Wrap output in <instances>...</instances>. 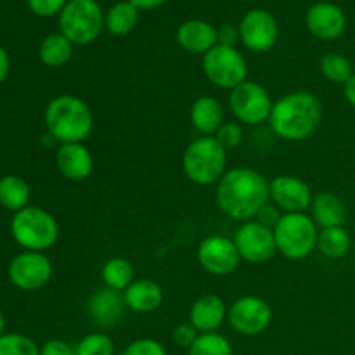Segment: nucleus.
<instances>
[{"label":"nucleus","mask_w":355,"mask_h":355,"mask_svg":"<svg viewBox=\"0 0 355 355\" xmlns=\"http://www.w3.org/2000/svg\"><path fill=\"white\" fill-rule=\"evenodd\" d=\"M270 201L269 180L257 170L238 166L217 182L215 203L225 217L248 222Z\"/></svg>","instance_id":"1"},{"label":"nucleus","mask_w":355,"mask_h":355,"mask_svg":"<svg viewBox=\"0 0 355 355\" xmlns=\"http://www.w3.org/2000/svg\"><path fill=\"white\" fill-rule=\"evenodd\" d=\"M321 103L309 90L284 94L274 103L269 123L283 141L300 142L311 137L321 123Z\"/></svg>","instance_id":"2"},{"label":"nucleus","mask_w":355,"mask_h":355,"mask_svg":"<svg viewBox=\"0 0 355 355\" xmlns=\"http://www.w3.org/2000/svg\"><path fill=\"white\" fill-rule=\"evenodd\" d=\"M45 125L52 139L61 144H75L92 134L94 114L78 96L61 94L45 107Z\"/></svg>","instance_id":"3"},{"label":"nucleus","mask_w":355,"mask_h":355,"mask_svg":"<svg viewBox=\"0 0 355 355\" xmlns=\"http://www.w3.org/2000/svg\"><path fill=\"white\" fill-rule=\"evenodd\" d=\"M227 151L214 135H203L191 142L182 156V168L187 179L196 186H211L224 177Z\"/></svg>","instance_id":"4"},{"label":"nucleus","mask_w":355,"mask_h":355,"mask_svg":"<svg viewBox=\"0 0 355 355\" xmlns=\"http://www.w3.org/2000/svg\"><path fill=\"white\" fill-rule=\"evenodd\" d=\"M10 234L24 252H47L58 243L59 225L54 215L40 207H30L14 214Z\"/></svg>","instance_id":"5"},{"label":"nucleus","mask_w":355,"mask_h":355,"mask_svg":"<svg viewBox=\"0 0 355 355\" xmlns=\"http://www.w3.org/2000/svg\"><path fill=\"white\" fill-rule=\"evenodd\" d=\"M272 231L277 252L288 260H304L318 248V225L307 214H283Z\"/></svg>","instance_id":"6"},{"label":"nucleus","mask_w":355,"mask_h":355,"mask_svg":"<svg viewBox=\"0 0 355 355\" xmlns=\"http://www.w3.org/2000/svg\"><path fill=\"white\" fill-rule=\"evenodd\" d=\"M104 17L96 0H69L59 16V30L73 45H89L103 31Z\"/></svg>","instance_id":"7"},{"label":"nucleus","mask_w":355,"mask_h":355,"mask_svg":"<svg viewBox=\"0 0 355 355\" xmlns=\"http://www.w3.org/2000/svg\"><path fill=\"white\" fill-rule=\"evenodd\" d=\"M203 73L218 89L232 90L248 80V62L236 47L217 44L203 55Z\"/></svg>","instance_id":"8"},{"label":"nucleus","mask_w":355,"mask_h":355,"mask_svg":"<svg viewBox=\"0 0 355 355\" xmlns=\"http://www.w3.org/2000/svg\"><path fill=\"white\" fill-rule=\"evenodd\" d=\"M272 99L266 87L257 82H243L229 94V110L234 114L239 123L257 127V125L269 121L272 111Z\"/></svg>","instance_id":"9"},{"label":"nucleus","mask_w":355,"mask_h":355,"mask_svg":"<svg viewBox=\"0 0 355 355\" xmlns=\"http://www.w3.org/2000/svg\"><path fill=\"white\" fill-rule=\"evenodd\" d=\"M234 243L241 260L253 266L267 263L277 252L274 231L259 220L243 222L236 231Z\"/></svg>","instance_id":"10"},{"label":"nucleus","mask_w":355,"mask_h":355,"mask_svg":"<svg viewBox=\"0 0 355 355\" xmlns=\"http://www.w3.org/2000/svg\"><path fill=\"white\" fill-rule=\"evenodd\" d=\"M227 321L239 335L257 336L266 331L272 322V309L263 298L246 295L229 307Z\"/></svg>","instance_id":"11"},{"label":"nucleus","mask_w":355,"mask_h":355,"mask_svg":"<svg viewBox=\"0 0 355 355\" xmlns=\"http://www.w3.org/2000/svg\"><path fill=\"white\" fill-rule=\"evenodd\" d=\"M9 281L21 291H37L52 277V262L42 252H23L9 263Z\"/></svg>","instance_id":"12"},{"label":"nucleus","mask_w":355,"mask_h":355,"mask_svg":"<svg viewBox=\"0 0 355 355\" xmlns=\"http://www.w3.org/2000/svg\"><path fill=\"white\" fill-rule=\"evenodd\" d=\"M198 262L211 276H229L238 269L241 257L234 239L214 234L205 238L198 246Z\"/></svg>","instance_id":"13"},{"label":"nucleus","mask_w":355,"mask_h":355,"mask_svg":"<svg viewBox=\"0 0 355 355\" xmlns=\"http://www.w3.org/2000/svg\"><path fill=\"white\" fill-rule=\"evenodd\" d=\"M269 196L283 214H305L314 194L300 177L277 175L269 182Z\"/></svg>","instance_id":"14"},{"label":"nucleus","mask_w":355,"mask_h":355,"mask_svg":"<svg viewBox=\"0 0 355 355\" xmlns=\"http://www.w3.org/2000/svg\"><path fill=\"white\" fill-rule=\"evenodd\" d=\"M239 38L252 52H267L276 45V17L263 9H253L245 14L239 24Z\"/></svg>","instance_id":"15"},{"label":"nucleus","mask_w":355,"mask_h":355,"mask_svg":"<svg viewBox=\"0 0 355 355\" xmlns=\"http://www.w3.org/2000/svg\"><path fill=\"white\" fill-rule=\"evenodd\" d=\"M309 31L324 42L338 40L347 28L345 12L331 2H319L309 9L305 17Z\"/></svg>","instance_id":"16"},{"label":"nucleus","mask_w":355,"mask_h":355,"mask_svg":"<svg viewBox=\"0 0 355 355\" xmlns=\"http://www.w3.org/2000/svg\"><path fill=\"white\" fill-rule=\"evenodd\" d=\"M127 309L123 300V293L111 288H101L94 291L89 300V315L92 322L99 328H113L123 318Z\"/></svg>","instance_id":"17"},{"label":"nucleus","mask_w":355,"mask_h":355,"mask_svg":"<svg viewBox=\"0 0 355 355\" xmlns=\"http://www.w3.org/2000/svg\"><path fill=\"white\" fill-rule=\"evenodd\" d=\"M55 165L64 179L71 182H82L92 173L94 158L83 142L61 144L55 151Z\"/></svg>","instance_id":"18"},{"label":"nucleus","mask_w":355,"mask_h":355,"mask_svg":"<svg viewBox=\"0 0 355 355\" xmlns=\"http://www.w3.org/2000/svg\"><path fill=\"white\" fill-rule=\"evenodd\" d=\"M225 302L217 295H203L193 304L189 312V322L198 333H217V329L227 319Z\"/></svg>","instance_id":"19"},{"label":"nucleus","mask_w":355,"mask_h":355,"mask_svg":"<svg viewBox=\"0 0 355 355\" xmlns=\"http://www.w3.org/2000/svg\"><path fill=\"white\" fill-rule=\"evenodd\" d=\"M177 42L184 51L205 55L218 44L217 28L207 21L189 19L177 30Z\"/></svg>","instance_id":"20"},{"label":"nucleus","mask_w":355,"mask_h":355,"mask_svg":"<svg viewBox=\"0 0 355 355\" xmlns=\"http://www.w3.org/2000/svg\"><path fill=\"white\" fill-rule=\"evenodd\" d=\"M162 286L151 279H135L127 290L123 291V300L127 309L139 312V314H149L163 304Z\"/></svg>","instance_id":"21"},{"label":"nucleus","mask_w":355,"mask_h":355,"mask_svg":"<svg viewBox=\"0 0 355 355\" xmlns=\"http://www.w3.org/2000/svg\"><path fill=\"white\" fill-rule=\"evenodd\" d=\"M309 210H311L312 220L321 229L343 227L345 224V205L335 193H329V191L318 193L312 198Z\"/></svg>","instance_id":"22"},{"label":"nucleus","mask_w":355,"mask_h":355,"mask_svg":"<svg viewBox=\"0 0 355 355\" xmlns=\"http://www.w3.org/2000/svg\"><path fill=\"white\" fill-rule=\"evenodd\" d=\"M191 123L201 135H215L224 123V107L214 96H200L191 106Z\"/></svg>","instance_id":"23"},{"label":"nucleus","mask_w":355,"mask_h":355,"mask_svg":"<svg viewBox=\"0 0 355 355\" xmlns=\"http://www.w3.org/2000/svg\"><path fill=\"white\" fill-rule=\"evenodd\" d=\"M30 201V186L19 175H3L0 179V207L17 214L28 207Z\"/></svg>","instance_id":"24"},{"label":"nucleus","mask_w":355,"mask_h":355,"mask_svg":"<svg viewBox=\"0 0 355 355\" xmlns=\"http://www.w3.org/2000/svg\"><path fill=\"white\" fill-rule=\"evenodd\" d=\"M38 55H40V61L45 66L59 68V66H64L73 58V44L61 31L59 33H51L42 40Z\"/></svg>","instance_id":"25"},{"label":"nucleus","mask_w":355,"mask_h":355,"mask_svg":"<svg viewBox=\"0 0 355 355\" xmlns=\"http://www.w3.org/2000/svg\"><path fill=\"white\" fill-rule=\"evenodd\" d=\"M101 277H103L104 286L123 293L135 281V269L130 260L123 257H113L103 266Z\"/></svg>","instance_id":"26"},{"label":"nucleus","mask_w":355,"mask_h":355,"mask_svg":"<svg viewBox=\"0 0 355 355\" xmlns=\"http://www.w3.org/2000/svg\"><path fill=\"white\" fill-rule=\"evenodd\" d=\"M137 21L139 9L132 6L128 0H125V2H118L111 7L110 12L104 17V26L114 37H123L137 26Z\"/></svg>","instance_id":"27"},{"label":"nucleus","mask_w":355,"mask_h":355,"mask_svg":"<svg viewBox=\"0 0 355 355\" xmlns=\"http://www.w3.org/2000/svg\"><path fill=\"white\" fill-rule=\"evenodd\" d=\"M352 239L345 227L321 229L318 236V250L326 259H342L349 253Z\"/></svg>","instance_id":"28"},{"label":"nucleus","mask_w":355,"mask_h":355,"mask_svg":"<svg viewBox=\"0 0 355 355\" xmlns=\"http://www.w3.org/2000/svg\"><path fill=\"white\" fill-rule=\"evenodd\" d=\"M321 73L328 82L336 83V85H345L354 75L352 62L342 54H336V52H329V54L322 55L321 62Z\"/></svg>","instance_id":"29"},{"label":"nucleus","mask_w":355,"mask_h":355,"mask_svg":"<svg viewBox=\"0 0 355 355\" xmlns=\"http://www.w3.org/2000/svg\"><path fill=\"white\" fill-rule=\"evenodd\" d=\"M187 355H232V347L229 340L218 333H201L189 347Z\"/></svg>","instance_id":"30"},{"label":"nucleus","mask_w":355,"mask_h":355,"mask_svg":"<svg viewBox=\"0 0 355 355\" xmlns=\"http://www.w3.org/2000/svg\"><path fill=\"white\" fill-rule=\"evenodd\" d=\"M0 355H40V349L28 336L6 333L0 336Z\"/></svg>","instance_id":"31"},{"label":"nucleus","mask_w":355,"mask_h":355,"mask_svg":"<svg viewBox=\"0 0 355 355\" xmlns=\"http://www.w3.org/2000/svg\"><path fill=\"white\" fill-rule=\"evenodd\" d=\"M76 355H114V343L106 333H90L75 347Z\"/></svg>","instance_id":"32"},{"label":"nucleus","mask_w":355,"mask_h":355,"mask_svg":"<svg viewBox=\"0 0 355 355\" xmlns=\"http://www.w3.org/2000/svg\"><path fill=\"white\" fill-rule=\"evenodd\" d=\"M214 137L217 139L218 144L225 151H229V149H234L241 144L243 137H245V132H243V127L239 125V121H225V123H222V127L218 128Z\"/></svg>","instance_id":"33"},{"label":"nucleus","mask_w":355,"mask_h":355,"mask_svg":"<svg viewBox=\"0 0 355 355\" xmlns=\"http://www.w3.org/2000/svg\"><path fill=\"white\" fill-rule=\"evenodd\" d=\"M121 355H166V350L165 347L159 342H156V340L141 338L128 343Z\"/></svg>","instance_id":"34"},{"label":"nucleus","mask_w":355,"mask_h":355,"mask_svg":"<svg viewBox=\"0 0 355 355\" xmlns=\"http://www.w3.org/2000/svg\"><path fill=\"white\" fill-rule=\"evenodd\" d=\"M69 0H28V6L37 16L51 17L61 12Z\"/></svg>","instance_id":"35"},{"label":"nucleus","mask_w":355,"mask_h":355,"mask_svg":"<svg viewBox=\"0 0 355 355\" xmlns=\"http://www.w3.org/2000/svg\"><path fill=\"white\" fill-rule=\"evenodd\" d=\"M200 336V333L194 329V326L191 324H179L172 333V340L175 345L182 347V349L189 350V347L196 342V338Z\"/></svg>","instance_id":"36"},{"label":"nucleus","mask_w":355,"mask_h":355,"mask_svg":"<svg viewBox=\"0 0 355 355\" xmlns=\"http://www.w3.org/2000/svg\"><path fill=\"white\" fill-rule=\"evenodd\" d=\"M40 355H76V352L64 340H49L42 345Z\"/></svg>","instance_id":"37"},{"label":"nucleus","mask_w":355,"mask_h":355,"mask_svg":"<svg viewBox=\"0 0 355 355\" xmlns=\"http://www.w3.org/2000/svg\"><path fill=\"white\" fill-rule=\"evenodd\" d=\"M279 211L281 210L276 207V205L267 203L266 207H263L262 210L259 211V215H257V220L262 222V224L267 225V227L274 229V225H276L277 222H279V218H281Z\"/></svg>","instance_id":"38"},{"label":"nucleus","mask_w":355,"mask_h":355,"mask_svg":"<svg viewBox=\"0 0 355 355\" xmlns=\"http://www.w3.org/2000/svg\"><path fill=\"white\" fill-rule=\"evenodd\" d=\"M217 33H218V44L220 45L234 47L236 42L241 40V38H239V30H236L232 24H224V26H220V30H217Z\"/></svg>","instance_id":"39"},{"label":"nucleus","mask_w":355,"mask_h":355,"mask_svg":"<svg viewBox=\"0 0 355 355\" xmlns=\"http://www.w3.org/2000/svg\"><path fill=\"white\" fill-rule=\"evenodd\" d=\"M9 69H10V59L9 54L3 47H0V85L6 82L7 75H9Z\"/></svg>","instance_id":"40"},{"label":"nucleus","mask_w":355,"mask_h":355,"mask_svg":"<svg viewBox=\"0 0 355 355\" xmlns=\"http://www.w3.org/2000/svg\"><path fill=\"white\" fill-rule=\"evenodd\" d=\"M134 7H137L139 10H149V9H156V7L163 6L166 0H128Z\"/></svg>","instance_id":"41"},{"label":"nucleus","mask_w":355,"mask_h":355,"mask_svg":"<svg viewBox=\"0 0 355 355\" xmlns=\"http://www.w3.org/2000/svg\"><path fill=\"white\" fill-rule=\"evenodd\" d=\"M343 89H345L347 103H349L352 107H355V73L352 75V78L343 85Z\"/></svg>","instance_id":"42"},{"label":"nucleus","mask_w":355,"mask_h":355,"mask_svg":"<svg viewBox=\"0 0 355 355\" xmlns=\"http://www.w3.org/2000/svg\"><path fill=\"white\" fill-rule=\"evenodd\" d=\"M6 335V318H3V314L0 312V336Z\"/></svg>","instance_id":"43"}]
</instances>
